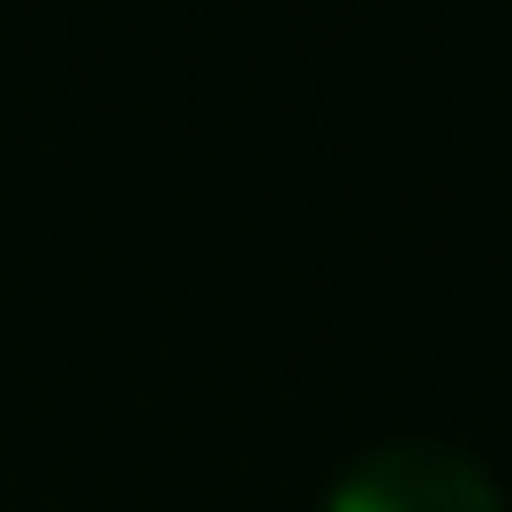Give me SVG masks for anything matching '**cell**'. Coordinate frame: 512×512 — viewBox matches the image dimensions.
Masks as SVG:
<instances>
[{
  "label": "cell",
  "mask_w": 512,
  "mask_h": 512,
  "mask_svg": "<svg viewBox=\"0 0 512 512\" xmlns=\"http://www.w3.org/2000/svg\"><path fill=\"white\" fill-rule=\"evenodd\" d=\"M317 512H505V490L445 437H384L339 467Z\"/></svg>",
  "instance_id": "6da1fadb"
}]
</instances>
